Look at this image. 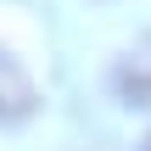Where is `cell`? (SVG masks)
<instances>
[{"label":"cell","instance_id":"obj_2","mask_svg":"<svg viewBox=\"0 0 151 151\" xmlns=\"http://www.w3.org/2000/svg\"><path fill=\"white\" fill-rule=\"evenodd\" d=\"M28 112H34V84H28V73L17 67V56L0 50V118L17 123V118H28Z\"/></svg>","mask_w":151,"mask_h":151},{"label":"cell","instance_id":"obj_1","mask_svg":"<svg viewBox=\"0 0 151 151\" xmlns=\"http://www.w3.org/2000/svg\"><path fill=\"white\" fill-rule=\"evenodd\" d=\"M112 90H118L129 106H151V34H140V39L118 56V67H112Z\"/></svg>","mask_w":151,"mask_h":151}]
</instances>
